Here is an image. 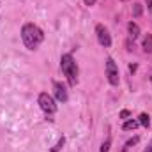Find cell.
I'll use <instances>...</instances> for the list:
<instances>
[{"instance_id": "obj_1", "label": "cell", "mask_w": 152, "mask_h": 152, "mask_svg": "<svg viewBox=\"0 0 152 152\" xmlns=\"http://www.w3.org/2000/svg\"><path fill=\"white\" fill-rule=\"evenodd\" d=\"M21 39H23V42H25V46H27L28 50H36L39 44L42 42L44 34H42V30L39 28L37 25L27 23V25H23V28H21Z\"/></svg>"}, {"instance_id": "obj_2", "label": "cell", "mask_w": 152, "mask_h": 152, "mask_svg": "<svg viewBox=\"0 0 152 152\" xmlns=\"http://www.w3.org/2000/svg\"><path fill=\"white\" fill-rule=\"evenodd\" d=\"M60 67H62V73L67 76V81L71 87H75L78 83V66H76L75 58L71 55H62L60 58Z\"/></svg>"}, {"instance_id": "obj_3", "label": "cell", "mask_w": 152, "mask_h": 152, "mask_svg": "<svg viewBox=\"0 0 152 152\" xmlns=\"http://www.w3.org/2000/svg\"><path fill=\"white\" fill-rule=\"evenodd\" d=\"M39 106H41V110L44 112V113L51 115L57 112V104H55V99L50 96V94H46V92H42V94H39Z\"/></svg>"}, {"instance_id": "obj_4", "label": "cell", "mask_w": 152, "mask_h": 152, "mask_svg": "<svg viewBox=\"0 0 152 152\" xmlns=\"http://www.w3.org/2000/svg\"><path fill=\"white\" fill-rule=\"evenodd\" d=\"M106 76H108V81L112 85H118V81H120V78H118V67L113 62V58L106 60Z\"/></svg>"}, {"instance_id": "obj_5", "label": "cell", "mask_w": 152, "mask_h": 152, "mask_svg": "<svg viewBox=\"0 0 152 152\" xmlns=\"http://www.w3.org/2000/svg\"><path fill=\"white\" fill-rule=\"evenodd\" d=\"M96 34H97V41H99L101 46L108 48L112 44V37H110V34H108V30H106L104 25H97L96 27Z\"/></svg>"}, {"instance_id": "obj_6", "label": "cell", "mask_w": 152, "mask_h": 152, "mask_svg": "<svg viewBox=\"0 0 152 152\" xmlns=\"http://www.w3.org/2000/svg\"><path fill=\"white\" fill-rule=\"evenodd\" d=\"M53 88H55L57 99L62 101V103H66V101H67V90H66V87H64L60 81H53Z\"/></svg>"}, {"instance_id": "obj_7", "label": "cell", "mask_w": 152, "mask_h": 152, "mask_svg": "<svg viewBox=\"0 0 152 152\" xmlns=\"http://www.w3.org/2000/svg\"><path fill=\"white\" fill-rule=\"evenodd\" d=\"M127 30H129V36H131L133 39H136L138 36H140V27H138L136 23H133V21L127 25Z\"/></svg>"}, {"instance_id": "obj_8", "label": "cell", "mask_w": 152, "mask_h": 152, "mask_svg": "<svg viewBox=\"0 0 152 152\" xmlns=\"http://www.w3.org/2000/svg\"><path fill=\"white\" fill-rule=\"evenodd\" d=\"M143 51L145 53H151L152 51V34H147L143 39Z\"/></svg>"}, {"instance_id": "obj_9", "label": "cell", "mask_w": 152, "mask_h": 152, "mask_svg": "<svg viewBox=\"0 0 152 152\" xmlns=\"http://www.w3.org/2000/svg\"><path fill=\"white\" fill-rule=\"evenodd\" d=\"M138 120H127V122H124V126H122V129L124 131H131V129H136L138 127Z\"/></svg>"}, {"instance_id": "obj_10", "label": "cell", "mask_w": 152, "mask_h": 152, "mask_svg": "<svg viewBox=\"0 0 152 152\" xmlns=\"http://www.w3.org/2000/svg\"><path fill=\"white\" fill-rule=\"evenodd\" d=\"M140 124L143 126V127H149V124H151V117L147 113H142L140 115Z\"/></svg>"}, {"instance_id": "obj_11", "label": "cell", "mask_w": 152, "mask_h": 152, "mask_svg": "<svg viewBox=\"0 0 152 152\" xmlns=\"http://www.w3.org/2000/svg\"><path fill=\"white\" fill-rule=\"evenodd\" d=\"M64 143H66V138L62 136V138H60V140L57 142V145H55V147L51 149V152H58V151H60V149H62V147H64Z\"/></svg>"}, {"instance_id": "obj_12", "label": "cell", "mask_w": 152, "mask_h": 152, "mask_svg": "<svg viewBox=\"0 0 152 152\" xmlns=\"http://www.w3.org/2000/svg\"><path fill=\"white\" fill-rule=\"evenodd\" d=\"M133 16H136V18L142 16V5H140V4H134V5H133Z\"/></svg>"}, {"instance_id": "obj_13", "label": "cell", "mask_w": 152, "mask_h": 152, "mask_svg": "<svg viewBox=\"0 0 152 152\" xmlns=\"http://www.w3.org/2000/svg\"><path fill=\"white\" fill-rule=\"evenodd\" d=\"M134 143H138V136H134L133 140H129V142L126 143V147H124V152H127L129 149H131V145H134Z\"/></svg>"}, {"instance_id": "obj_14", "label": "cell", "mask_w": 152, "mask_h": 152, "mask_svg": "<svg viewBox=\"0 0 152 152\" xmlns=\"http://www.w3.org/2000/svg\"><path fill=\"white\" fill-rule=\"evenodd\" d=\"M110 143H112V140L106 138V142H103V145H101V152H108L110 151Z\"/></svg>"}, {"instance_id": "obj_15", "label": "cell", "mask_w": 152, "mask_h": 152, "mask_svg": "<svg viewBox=\"0 0 152 152\" xmlns=\"http://www.w3.org/2000/svg\"><path fill=\"white\" fill-rule=\"evenodd\" d=\"M120 117H122V118H126V117H129V112H127V110H122V112H120Z\"/></svg>"}, {"instance_id": "obj_16", "label": "cell", "mask_w": 152, "mask_h": 152, "mask_svg": "<svg viewBox=\"0 0 152 152\" xmlns=\"http://www.w3.org/2000/svg\"><path fill=\"white\" fill-rule=\"evenodd\" d=\"M83 2H85L87 5H94V4H96V0H83Z\"/></svg>"}, {"instance_id": "obj_17", "label": "cell", "mask_w": 152, "mask_h": 152, "mask_svg": "<svg viewBox=\"0 0 152 152\" xmlns=\"http://www.w3.org/2000/svg\"><path fill=\"white\" fill-rule=\"evenodd\" d=\"M145 2H147V7L152 11V0H145Z\"/></svg>"}, {"instance_id": "obj_18", "label": "cell", "mask_w": 152, "mask_h": 152, "mask_svg": "<svg viewBox=\"0 0 152 152\" xmlns=\"http://www.w3.org/2000/svg\"><path fill=\"white\" fill-rule=\"evenodd\" d=\"M143 152H152V143H151V145H149V147H147V149H145Z\"/></svg>"}, {"instance_id": "obj_19", "label": "cell", "mask_w": 152, "mask_h": 152, "mask_svg": "<svg viewBox=\"0 0 152 152\" xmlns=\"http://www.w3.org/2000/svg\"><path fill=\"white\" fill-rule=\"evenodd\" d=\"M151 81H152V76H151Z\"/></svg>"}, {"instance_id": "obj_20", "label": "cell", "mask_w": 152, "mask_h": 152, "mask_svg": "<svg viewBox=\"0 0 152 152\" xmlns=\"http://www.w3.org/2000/svg\"><path fill=\"white\" fill-rule=\"evenodd\" d=\"M124 2H126V0H124Z\"/></svg>"}]
</instances>
